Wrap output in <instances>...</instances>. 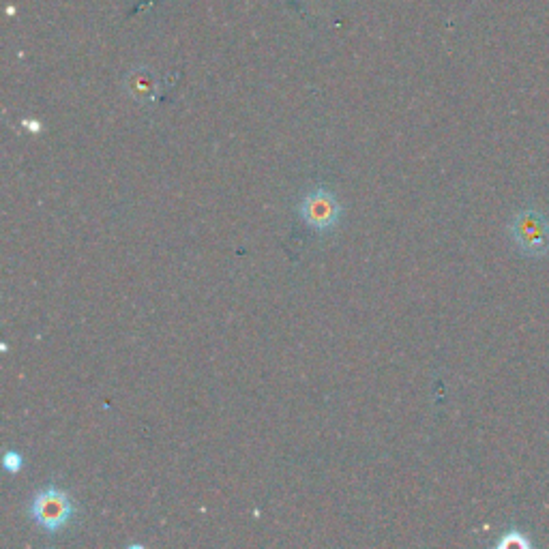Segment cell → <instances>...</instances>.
Segmentation results:
<instances>
[{
  "label": "cell",
  "mask_w": 549,
  "mask_h": 549,
  "mask_svg": "<svg viewBox=\"0 0 549 549\" xmlns=\"http://www.w3.org/2000/svg\"><path fill=\"white\" fill-rule=\"evenodd\" d=\"M3 462H5V470H7V472L16 474V472H20V468H22V455H20L18 451H9V453H5Z\"/></svg>",
  "instance_id": "6"
},
{
  "label": "cell",
  "mask_w": 549,
  "mask_h": 549,
  "mask_svg": "<svg viewBox=\"0 0 549 549\" xmlns=\"http://www.w3.org/2000/svg\"><path fill=\"white\" fill-rule=\"evenodd\" d=\"M299 213L309 228L318 232H329L339 224L341 204L331 189L318 187L303 198Z\"/></svg>",
  "instance_id": "3"
},
{
  "label": "cell",
  "mask_w": 549,
  "mask_h": 549,
  "mask_svg": "<svg viewBox=\"0 0 549 549\" xmlns=\"http://www.w3.org/2000/svg\"><path fill=\"white\" fill-rule=\"evenodd\" d=\"M131 93L136 99H151L153 95V80L151 78H140L136 76V80L131 82Z\"/></svg>",
  "instance_id": "5"
},
{
  "label": "cell",
  "mask_w": 549,
  "mask_h": 549,
  "mask_svg": "<svg viewBox=\"0 0 549 549\" xmlns=\"http://www.w3.org/2000/svg\"><path fill=\"white\" fill-rule=\"evenodd\" d=\"M498 549H530L532 541L528 539V534L519 528H509L507 532H502V537L496 541Z\"/></svg>",
  "instance_id": "4"
},
{
  "label": "cell",
  "mask_w": 549,
  "mask_h": 549,
  "mask_svg": "<svg viewBox=\"0 0 549 549\" xmlns=\"http://www.w3.org/2000/svg\"><path fill=\"white\" fill-rule=\"evenodd\" d=\"M28 513H31L33 522L41 530L54 534L71 524L73 515H76V504H73L71 496L63 492V489L48 485L33 496Z\"/></svg>",
  "instance_id": "2"
},
{
  "label": "cell",
  "mask_w": 549,
  "mask_h": 549,
  "mask_svg": "<svg viewBox=\"0 0 549 549\" xmlns=\"http://www.w3.org/2000/svg\"><path fill=\"white\" fill-rule=\"evenodd\" d=\"M509 239L524 258L541 260L549 256V217L534 204L522 206L507 226Z\"/></svg>",
  "instance_id": "1"
}]
</instances>
